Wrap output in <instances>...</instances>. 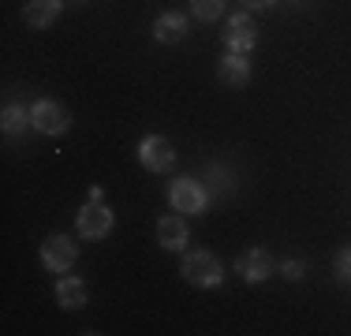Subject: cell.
<instances>
[{
  "label": "cell",
  "mask_w": 351,
  "mask_h": 336,
  "mask_svg": "<svg viewBox=\"0 0 351 336\" xmlns=\"http://www.w3.org/2000/svg\"><path fill=\"white\" fill-rule=\"evenodd\" d=\"M191 12H195L202 23H213L217 15L224 12V0H191Z\"/></svg>",
  "instance_id": "9a60e30c"
},
{
  "label": "cell",
  "mask_w": 351,
  "mask_h": 336,
  "mask_svg": "<svg viewBox=\"0 0 351 336\" xmlns=\"http://www.w3.org/2000/svg\"><path fill=\"white\" fill-rule=\"evenodd\" d=\"M154 38L161 41V45H176V41H183V38H187V15L165 12L161 19L154 23Z\"/></svg>",
  "instance_id": "8fae6325"
},
{
  "label": "cell",
  "mask_w": 351,
  "mask_h": 336,
  "mask_svg": "<svg viewBox=\"0 0 351 336\" xmlns=\"http://www.w3.org/2000/svg\"><path fill=\"white\" fill-rule=\"evenodd\" d=\"M75 224H79V235H82V239H105V235L112 232L116 217H112V209H108V206H101V202H90V206L79 209Z\"/></svg>",
  "instance_id": "277c9868"
},
{
  "label": "cell",
  "mask_w": 351,
  "mask_h": 336,
  "mask_svg": "<svg viewBox=\"0 0 351 336\" xmlns=\"http://www.w3.org/2000/svg\"><path fill=\"white\" fill-rule=\"evenodd\" d=\"M64 12V0H27V8H23V23L34 30H45L53 27L56 19H60Z\"/></svg>",
  "instance_id": "9c48e42d"
},
{
  "label": "cell",
  "mask_w": 351,
  "mask_h": 336,
  "mask_svg": "<svg viewBox=\"0 0 351 336\" xmlns=\"http://www.w3.org/2000/svg\"><path fill=\"white\" fill-rule=\"evenodd\" d=\"M56 299H60L64 310H79L86 307V284L79 280V276H64L60 284H56Z\"/></svg>",
  "instance_id": "4fadbf2b"
},
{
  "label": "cell",
  "mask_w": 351,
  "mask_h": 336,
  "mask_svg": "<svg viewBox=\"0 0 351 336\" xmlns=\"http://www.w3.org/2000/svg\"><path fill=\"white\" fill-rule=\"evenodd\" d=\"M169 202H172V209H180V213H202L206 202H210V191H206L198 180L183 176V180H176L169 187Z\"/></svg>",
  "instance_id": "3957f363"
},
{
  "label": "cell",
  "mask_w": 351,
  "mask_h": 336,
  "mask_svg": "<svg viewBox=\"0 0 351 336\" xmlns=\"http://www.w3.org/2000/svg\"><path fill=\"white\" fill-rule=\"evenodd\" d=\"M30 123H34L38 134H64L71 128V112L60 101L41 97V101H34V108H30Z\"/></svg>",
  "instance_id": "7a4b0ae2"
},
{
  "label": "cell",
  "mask_w": 351,
  "mask_h": 336,
  "mask_svg": "<svg viewBox=\"0 0 351 336\" xmlns=\"http://www.w3.org/2000/svg\"><path fill=\"white\" fill-rule=\"evenodd\" d=\"M71 4H82V0H71Z\"/></svg>",
  "instance_id": "d6986e66"
},
{
  "label": "cell",
  "mask_w": 351,
  "mask_h": 336,
  "mask_svg": "<svg viewBox=\"0 0 351 336\" xmlns=\"http://www.w3.org/2000/svg\"><path fill=\"white\" fill-rule=\"evenodd\" d=\"M75 239H68V235H49L45 243H41V262H45L49 273H64V269L75 265Z\"/></svg>",
  "instance_id": "52a82bcc"
},
{
  "label": "cell",
  "mask_w": 351,
  "mask_h": 336,
  "mask_svg": "<svg viewBox=\"0 0 351 336\" xmlns=\"http://www.w3.org/2000/svg\"><path fill=\"white\" fill-rule=\"evenodd\" d=\"M280 276H284V280H303V276H306V262H299V258H295V262H284Z\"/></svg>",
  "instance_id": "e0dca14e"
},
{
  "label": "cell",
  "mask_w": 351,
  "mask_h": 336,
  "mask_svg": "<svg viewBox=\"0 0 351 336\" xmlns=\"http://www.w3.org/2000/svg\"><path fill=\"white\" fill-rule=\"evenodd\" d=\"M0 128H4L8 139H19V134L27 131V128H34V123H30V108H23V105H4Z\"/></svg>",
  "instance_id": "5bb4252c"
},
{
  "label": "cell",
  "mask_w": 351,
  "mask_h": 336,
  "mask_svg": "<svg viewBox=\"0 0 351 336\" xmlns=\"http://www.w3.org/2000/svg\"><path fill=\"white\" fill-rule=\"evenodd\" d=\"M224 45H228V53H250V49L258 45V27L250 15H232L228 23H224Z\"/></svg>",
  "instance_id": "8992f818"
},
{
  "label": "cell",
  "mask_w": 351,
  "mask_h": 336,
  "mask_svg": "<svg viewBox=\"0 0 351 336\" xmlns=\"http://www.w3.org/2000/svg\"><path fill=\"white\" fill-rule=\"evenodd\" d=\"M138 161L142 168H149V172H169L176 165V149L169 139H161V134H146V139L138 142Z\"/></svg>",
  "instance_id": "5b68a950"
},
{
  "label": "cell",
  "mask_w": 351,
  "mask_h": 336,
  "mask_svg": "<svg viewBox=\"0 0 351 336\" xmlns=\"http://www.w3.org/2000/svg\"><path fill=\"white\" fill-rule=\"evenodd\" d=\"M183 280L198 284V288H217V284L224 280V265L221 258L210 254V250H191L187 258H183Z\"/></svg>",
  "instance_id": "6da1fadb"
},
{
  "label": "cell",
  "mask_w": 351,
  "mask_h": 336,
  "mask_svg": "<svg viewBox=\"0 0 351 336\" xmlns=\"http://www.w3.org/2000/svg\"><path fill=\"white\" fill-rule=\"evenodd\" d=\"M217 79L224 82V86L239 90L250 82V64H247V53H228L221 56V64H217Z\"/></svg>",
  "instance_id": "30bf717a"
},
{
  "label": "cell",
  "mask_w": 351,
  "mask_h": 336,
  "mask_svg": "<svg viewBox=\"0 0 351 336\" xmlns=\"http://www.w3.org/2000/svg\"><path fill=\"white\" fill-rule=\"evenodd\" d=\"M187 224L180 221V217H161L157 221V243H161L165 250H183L187 247Z\"/></svg>",
  "instance_id": "7c38bea8"
},
{
  "label": "cell",
  "mask_w": 351,
  "mask_h": 336,
  "mask_svg": "<svg viewBox=\"0 0 351 336\" xmlns=\"http://www.w3.org/2000/svg\"><path fill=\"white\" fill-rule=\"evenodd\" d=\"M239 273V280H247V284H262L265 276L273 273V258H269V250H262V247H250L243 250V254L236 258V265H232Z\"/></svg>",
  "instance_id": "ba28073f"
},
{
  "label": "cell",
  "mask_w": 351,
  "mask_h": 336,
  "mask_svg": "<svg viewBox=\"0 0 351 336\" xmlns=\"http://www.w3.org/2000/svg\"><path fill=\"white\" fill-rule=\"evenodd\" d=\"M332 273H337L340 284H348V288H351V247L337 250V258H332Z\"/></svg>",
  "instance_id": "2e32d148"
},
{
  "label": "cell",
  "mask_w": 351,
  "mask_h": 336,
  "mask_svg": "<svg viewBox=\"0 0 351 336\" xmlns=\"http://www.w3.org/2000/svg\"><path fill=\"white\" fill-rule=\"evenodd\" d=\"M243 4H247V8H273L277 0H243Z\"/></svg>",
  "instance_id": "ac0fdd59"
}]
</instances>
